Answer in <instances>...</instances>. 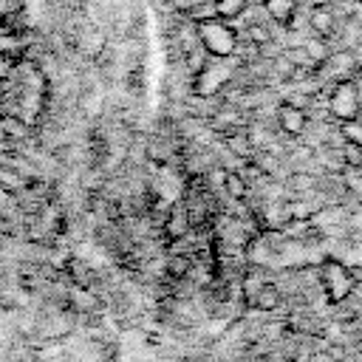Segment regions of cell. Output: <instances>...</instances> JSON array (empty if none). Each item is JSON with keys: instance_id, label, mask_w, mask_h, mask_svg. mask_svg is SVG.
<instances>
[{"instance_id": "obj_2", "label": "cell", "mask_w": 362, "mask_h": 362, "mask_svg": "<svg viewBox=\"0 0 362 362\" xmlns=\"http://www.w3.org/2000/svg\"><path fill=\"white\" fill-rule=\"evenodd\" d=\"M328 110H331L339 122L356 119V116L362 113V93H359V85H356L354 79L331 82V88H328Z\"/></svg>"}, {"instance_id": "obj_6", "label": "cell", "mask_w": 362, "mask_h": 362, "mask_svg": "<svg viewBox=\"0 0 362 362\" xmlns=\"http://www.w3.org/2000/svg\"><path fill=\"white\" fill-rule=\"evenodd\" d=\"M339 133L345 136V141H354V144H362V122L359 116L356 119H348L339 124Z\"/></svg>"}, {"instance_id": "obj_4", "label": "cell", "mask_w": 362, "mask_h": 362, "mask_svg": "<svg viewBox=\"0 0 362 362\" xmlns=\"http://www.w3.org/2000/svg\"><path fill=\"white\" fill-rule=\"evenodd\" d=\"M260 6H263L266 14H269L274 23H280V25H286L288 17L297 11V0H260Z\"/></svg>"}, {"instance_id": "obj_1", "label": "cell", "mask_w": 362, "mask_h": 362, "mask_svg": "<svg viewBox=\"0 0 362 362\" xmlns=\"http://www.w3.org/2000/svg\"><path fill=\"white\" fill-rule=\"evenodd\" d=\"M195 25H198V40L209 57H235V48H238L235 23L209 17V20H198Z\"/></svg>"}, {"instance_id": "obj_5", "label": "cell", "mask_w": 362, "mask_h": 362, "mask_svg": "<svg viewBox=\"0 0 362 362\" xmlns=\"http://www.w3.org/2000/svg\"><path fill=\"white\" fill-rule=\"evenodd\" d=\"M212 3H215V14H218L221 20L235 23V20L249 8L252 0H212Z\"/></svg>"}, {"instance_id": "obj_3", "label": "cell", "mask_w": 362, "mask_h": 362, "mask_svg": "<svg viewBox=\"0 0 362 362\" xmlns=\"http://www.w3.org/2000/svg\"><path fill=\"white\" fill-rule=\"evenodd\" d=\"M277 122H280V127H283L288 136H300V133H305V127H308V110L300 107V105L283 102V105L277 107Z\"/></svg>"}, {"instance_id": "obj_8", "label": "cell", "mask_w": 362, "mask_h": 362, "mask_svg": "<svg viewBox=\"0 0 362 362\" xmlns=\"http://www.w3.org/2000/svg\"><path fill=\"white\" fill-rule=\"evenodd\" d=\"M226 187L232 195H243V178L240 175H226Z\"/></svg>"}, {"instance_id": "obj_7", "label": "cell", "mask_w": 362, "mask_h": 362, "mask_svg": "<svg viewBox=\"0 0 362 362\" xmlns=\"http://www.w3.org/2000/svg\"><path fill=\"white\" fill-rule=\"evenodd\" d=\"M257 294H263V297H257V305H263V308H274V305H277V300H280L274 286H263Z\"/></svg>"}]
</instances>
